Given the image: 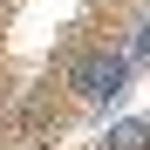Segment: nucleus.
I'll list each match as a JSON object with an SVG mask.
<instances>
[{
  "label": "nucleus",
  "mask_w": 150,
  "mask_h": 150,
  "mask_svg": "<svg viewBox=\"0 0 150 150\" xmlns=\"http://www.w3.org/2000/svg\"><path fill=\"white\" fill-rule=\"evenodd\" d=\"M103 82H116V62H103V55H96V62H82L75 89H82V96H103Z\"/></svg>",
  "instance_id": "nucleus-1"
},
{
  "label": "nucleus",
  "mask_w": 150,
  "mask_h": 150,
  "mask_svg": "<svg viewBox=\"0 0 150 150\" xmlns=\"http://www.w3.org/2000/svg\"><path fill=\"white\" fill-rule=\"evenodd\" d=\"M109 150H150V130H143V123H130V130L109 137Z\"/></svg>",
  "instance_id": "nucleus-2"
}]
</instances>
